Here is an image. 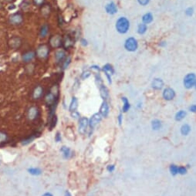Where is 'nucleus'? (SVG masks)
<instances>
[{
  "label": "nucleus",
  "instance_id": "obj_20",
  "mask_svg": "<svg viewBox=\"0 0 196 196\" xmlns=\"http://www.w3.org/2000/svg\"><path fill=\"white\" fill-rule=\"evenodd\" d=\"M100 87V96H101V97L103 98V100H106V99H107V98H108V96H109L108 90H107V88L105 86L103 85V84H102L100 87Z\"/></svg>",
  "mask_w": 196,
  "mask_h": 196
},
{
  "label": "nucleus",
  "instance_id": "obj_40",
  "mask_svg": "<svg viewBox=\"0 0 196 196\" xmlns=\"http://www.w3.org/2000/svg\"><path fill=\"white\" fill-rule=\"evenodd\" d=\"M61 139H62V138H61L60 134L59 132H57L55 136V141H57V142H60V141H61Z\"/></svg>",
  "mask_w": 196,
  "mask_h": 196
},
{
  "label": "nucleus",
  "instance_id": "obj_22",
  "mask_svg": "<svg viewBox=\"0 0 196 196\" xmlns=\"http://www.w3.org/2000/svg\"><path fill=\"white\" fill-rule=\"evenodd\" d=\"M49 32V26L47 24H44L40 29L39 31V36L41 38H44L47 36V35Z\"/></svg>",
  "mask_w": 196,
  "mask_h": 196
},
{
  "label": "nucleus",
  "instance_id": "obj_10",
  "mask_svg": "<svg viewBox=\"0 0 196 196\" xmlns=\"http://www.w3.org/2000/svg\"><path fill=\"white\" fill-rule=\"evenodd\" d=\"M54 57L57 63H62L63 61L66 59V52L63 50H57L55 52Z\"/></svg>",
  "mask_w": 196,
  "mask_h": 196
},
{
  "label": "nucleus",
  "instance_id": "obj_45",
  "mask_svg": "<svg viewBox=\"0 0 196 196\" xmlns=\"http://www.w3.org/2000/svg\"><path fill=\"white\" fill-rule=\"evenodd\" d=\"M189 110L190 111L193 113H196V105H191V107H189Z\"/></svg>",
  "mask_w": 196,
  "mask_h": 196
},
{
  "label": "nucleus",
  "instance_id": "obj_34",
  "mask_svg": "<svg viewBox=\"0 0 196 196\" xmlns=\"http://www.w3.org/2000/svg\"><path fill=\"white\" fill-rule=\"evenodd\" d=\"M187 173V168L185 167H184V166H180V167H178V174H180V175H185Z\"/></svg>",
  "mask_w": 196,
  "mask_h": 196
},
{
  "label": "nucleus",
  "instance_id": "obj_5",
  "mask_svg": "<svg viewBox=\"0 0 196 196\" xmlns=\"http://www.w3.org/2000/svg\"><path fill=\"white\" fill-rule=\"evenodd\" d=\"M89 125V121L87 118H81L79 120L78 130L80 134H84L87 131V127Z\"/></svg>",
  "mask_w": 196,
  "mask_h": 196
},
{
  "label": "nucleus",
  "instance_id": "obj_3",
  "mask_svg": "<svg viewBox=\"0 0 196 196\" xmlns=\"http://www.w3.org/2000/svg\"><path fill=\"white\" fill-rule=\"evenodd\" d=\"M196 81V76L194 73H188L184 78V86L187 89H190L194 86Z\"/></svg>",
  "mask_w": 196,
  "mask_h": 196
},
{
  "label": "nucleus",
  "instance_id": "obj_18",
  "mask_svg": "<svg viewBox=\"0 0 196 196\" xmlns=\"http://www.w3.org/2000/svg\"><path fill=\"white\" fill-rule=\"evenodd\" d=\"M73 44H74L73 39L70 36H66L65 39H63V47L65 49L70 48V47H73Z\"/></svg>",
  "mask_w": 196,
  "mask_h": 196
},
{
  "label": "nucleus",
  "instance_id": "obj_39",
  "mask_svg": "<svg viewBox=\"0 0 196 196\" xmlns=\"http://www.w3.org/2000/svg\"><path fill=\"white\" fill-rule=\"evenodd\" d=\"M32 140H33V137H29V138H28V139L24 140L23 142V145H28V144H29L30 142H32Z\"/></svg>",
  "mask_w": 196,
  "mask_h": 196
},
{
  "label": "nucleus",
  "instance_id": "obj_4",
  "mask_svg": "<svg viewBox=\"0 0 196 196\" xmlns=\"http://www.w3.org/2000/svg\"><path fill=\"white\" fill-rule=\"evenodd\" d=\"M22 43H23V41H22L21 38L18 36H14L9 39L8 44H9V48L12 50H18L21 47Z\"/></svg>",
  "mask_w": 196,
  "mask_h": 196
},
{
  "label": "nucleus",
  "instance_id": "obj_11",
  "mask_svg": "<svg viewBox=\"0 0 196 196\" xmlns=\"http://www.w3.org/2000/svg\"><path fill=\"white\" fill-rule=\"evenodd\" d=\"M162 96L164 100H171L172 99H174V97L175 96V90L171 89V88H166V89H164V91H163Z\"/></svg>",
  "mask_w": 196,
  "mask_h": 196
},
{
  "label": "nucleus",
  "instance_id": "obj_15",
  "mask_svg": "<svg viewBox=\"0 0 196 196\" xmlns=\"http://www.w3.org/2000/svg\"><path fill=\"white\" fill-rule=\"evenodd\" d=\"M105 9L106 12L111 15L115 14L118 12V8H117L116 5L114 2H110V3L107 4L105 6Z\"/></svg>",
  "mask_w": 196,
  "mask_h": 196
},
{
  "label": "nucleus",
  "instance_id": "obj_21",
  "mask_svg": "<svg viewBox=\"0 0 196 196\" xmlns=\"http://www.w3.org/2000/svg\"><path fill=\"white\" fill-rule=\"evenodd\" d=\"M78 107V100L76 97H73L71 102H70V107H69V110H70V112H73V111H75Z\"/></svg>",
  "mask_w": 196,
  "mask_h": 196
},
{
  "label": "nucleus",
  "instance_id": "obj_2",
  "mask_svg": "<svg viewBox=\"0 0 196 196\" xmlns=\"http://www.w3.org/2000/svg\"><path fill=\"white\" fill-rule=\"evenodd\" d=\"M50 53V49L47 45H40L36 49V56L39 57V59H46L49 55Z\"/></svg>",
  "mask_w": 196,
  "mask_h": 196
},
{
  "label": "nucleus",
  "instance_id": "obj_30",
  "mask_svg": "<svg viewBox=\"0 0 196 196\" xmlns=\"http://www.w3.org/2000/svg\"><path fill=\"white\" fill-rule=\"evenodd\" d=\"M169 170L170 172H171V174L172 175H176L178 174V166H177L176 164H171V165H170Z\"/></svg>",
  "mask_w": 196,
  "mask_h": 196
},
{
  "label": "nucleus",
  "instance_id": "obj_1",
  "mask_svg": "<svg viewBox=\"0 0 196 196\" xmlns=\"http://www.w3.org/2000/svg\"><path fill=\"white\" fill-rule=\"evenodd\" d=\"M129 27H130L129 21L125 17H121L117 21L116 29L117 30L121 33H125L127 32Z\"/></svg>",
  "mask_w": 196,
  "mask_h": 196
},
{
  "label": "nucleus",
  "instance_id": "obj_13",
  "mask_svg": "<svg viewBox=\"0 0 196 196\" xmlns=\"http://www.w3.org/2000/svg\"><path fill=\"white\" fill-rule=\"evenodd\" d=\"M39 111L36 107H31L28 111V118L29 120H34L37 118Z\"/></svg>",
  "mask_w": 196,
  "mask_h": 196
},
{
  "label": "nucleus",
  "instance_id": "obj_42",
  "mask_svg": "<svg viewBox=\"0 0 196 196\" xmlns=\"http://www.w3.org/2000/svg\"><path fill=\"white\" fill-rule=\"evenodd\" d=\"M137 1H138V2L142 5H147V4L149 2V0H137Z\"/></svg>",
  "mask_w": 196,
  "mask_h": 196
},
{
  "label": "nucleus",
  "instance_id": "obj_35",
  "mask_svg": "<svg viewBox=\"0 0 196 196\" xmlns=\"http://www.w3.org/2000/svg\"><path fill=\"white\" fill-rule=\"evenodd\" d=\"M90 76V71H84V73H82V75H81V78H82L83 80H86V79L88 78Z\"/></svg>",
  "mask_w": 196,
  "mask_h": 196
},
{
  "label": "nucleus",
  "instance_id": "obj_16",
  "mask_svg": "<svg viewBox=\"0 0 196 196\" xmlns=\"http://www.w3.org/2000/svg\"><path fill=\"white\" fill-rule=\"evenodd\" d=\"M152 88L155 90H161V88L163 87V86H164V83H163L162 80H161V79L156 78L152 81Z\"/></svg>",
  "mask_w": 196,
  "mask_h": 196
},
{
  "label": "nucleus",
  "instance_id": "obj_12",
  "mask_svg": "<svg viewBox=\"0 0 196 196\" xmlns=\"http://www.w3.org/2000/svg\"><path fill=\"white\" fill-rule=\"evenodd\" d=\"M103 72L105 73L106 76H107V79H108L109 84H111V75L113 74V73H114L113 67L110 64H106L105 66H103Z\"/></svg>",
  "mask_w": 196,
  "mask_h": 196
},
{
  "label": "nucleus",
  "instance_id": "obj_48",
  "mask_svg": "<svg viewBox=\"0 0 196 196\" xmlns=\"http://www.w3.org/2000/svg\"><path fill=\"white\" fill-rule=\"evenodd\" d=\"M64 196H71V194H70V192L68 191H66V192H65V195Z\"/></svg>",
  "mask_w": 196,
  "mask_h": 196
},
{
  "label": "nucleus",
  "instance_id": "obj_26",
  "mask_svg": "<svg viewBox=\"0 0 196 196\" xmlns=\"http://www.w3.org/2000/svg\"><path fill=\"white\" fill-rule=\"evenodd\" d=\"M152 127L154 130H158L161 127V122L159 120H154L152 122Z\"/></svg>",
  "mask_w": 196,
  "mask_h": 196
},
{
  "label": "nucleus",
  "instance_id": "obj_44",
  "mask_svg": "<svg viewBox=\"0 0 196 196\" xmlns=\"http://www.w3.org/2000/svg\"><path fill=\"white\" fill-rule=\"evenodd\" d=\"M118 123H119V124L120 125L121 124H122V120H123V115H122V114H120L119 115H118Z\"/></svg>",
  "mask_w": 196,
  "mask_h": 196
},
{
  "label": "nucleus",
  "instance_id": "obj_47",
  "mask_svg": "<svg viewBox=\"0 0 196 196\" xmlns=\"http://www.w3.org/2000/svg\"><path fill=\"white\" fill-rule=\"evenodd\" d=\"M43 196H54V195H53V194H52L51 193H49V192H47V193H45V194H43Z\"/></svg>",
  "mask_w": 196,
  "mask_h": 196
},
{
  "label": "nucleus",
  "instance_id": "obj_17",
  "mask_svg": "<svg viewBox=\"0 0 196 196\" xmlns=\"http://www.w3.org/2000/svg\"><path fill=\"white\" fill-rule=\"evenodd\" d=\"M109 113L108 104L106 101H103L100 108V114L102 117H107Z\"/></svg>",
  "mask_w": 196,
  "mask_h": 196
},
{
  "label": "nucleus",
  "instance_id": "obj_14",
  "mask_svg": "<svg viewBox=\"0 0 196 196\" xmlns=\"http://www.w3.org/2000/svg\"><path fill=\"white\" fill-rule=\"evenodd\" d=\"M43 89L41 86H37L35 87V89L33 90V92H32V97L35 100H38L39 98L41 97L42 95H43Z\"/></svg>",
  "mask_w": 196,
  "mask_h": 196
},
{
  "label": "nucleus",
  "instance_id": "obj_7",
  "mask_svg": "<svg viewBox=\"0 0 196 196\" xmlns=\"http://www.w3.org/2000/svg\"><path fill=\"white\" fill-rule=\"evenodd\" d=\"M63 44L62 38L60 35H54L50 39V45L53 48H58Z\"/></svg>",
  "mask_w": 196,
  "mask_h": 196
},
{
  "label": "nucleus",
  "instance_id": "obj_37",
  "mask_svg": "<svg viewBox=\"0 0 196 196\" xmlns=\"http://www.w3.org/2000/svg\"><path fill=\"white\" fill-rule=\"evenodd\" d=\"M45 0H32V2H33L34 5H37V6H40L43 4Z\"/></svg>",
  "mask_w": 196,
  "mask_h": 196
},
{
  "label": "nucleus",
  "instance_id": "obj_36",
  "mask_svg": "<svg viewBox=\"0 0 196 196\" xmlns=\"http://www.w3.org/2000/svg\"><path fill=\"white\" fill-rule=\"evenodd\" d=\"M71 117L73 118H74V119H80V114H79V113L77 111L71 112Z\"/></svg>",
  "mask_w": 196,
  "mask_h": 196
},
{
  "label": "nucleus",
  "instance_id": "obj_49",
  "mask_svg": "<svg viewBox=\"0 0 196 196\" xmlns=\"http://www.w3.org/2000/svg\"><path fill=\"white\" fill-rule=\"evenodd\" d=\"M6 2H12V0H5Z\"/></svg>",
  "mask_w": 196,
  "mask_h": 196
},
{
  "label": "nucleus",
  "instance_id": "obj_43",
  "mask_svg": "<svg viewBox=\"0 0 196 196\" xmlns=\"http://www.w3.org/2000/svg\"><path fill=\"white\" fill-rule=\"evenodd\" d=\"M6 139V134H3V133H0V142L3 141Z\"/></svg>",
  "mask_w": 196,
  "mask_h": 196
},
{
  "label": "nucleus",
  "instance_id": "obj_32",
  "mask_svg": "<svg viewBox=\"0 0 196 196\" xmlns=\"http://www.w3.org/2000/svg\"><path fill=\"white\" fill-rule=\"evenodd\" d=\"M147 30V26L146 24H140L138 26V29H137V32L139 34L145 33Z\"/></svg>",
  "mask_w": 196,
  "mask_h": 196
},
{
  "label": "nucleus",
  "instance_id": "obj_46",
  "mask_svg": "<svg viewBox=\"0 0 196 196\" xmlns=\"http://www.w3.org/2000/svg\"><path fill=\"white\" fill-rule=\"evenodd\" d=\"M80 42H81V44H82L83 46H84V47H86V46L87 45V41L85 39H82L80 40Z\"/></svg>",
  "mask_w": 196,
  "mask_h": 196
},
{
  "label": "nucleus",
  "instance_id": "obj_29",
  "mask_svg": "<svg viewBox=\"0 0 196 196\" xmlns=\"http://www.w3.org/2000/svg\"><path fill=\"white\" fill-rule=\"evenodd\" d=\"M142 20L145 23L148 24L153 20V16H152V15L151 13H146V14L143 16Z\"/></svg>",
  "mask_w": 196,
  "mask_h": 196
},
{
  "label": "nucleus",
  "instance_id": "obj_24",
  "mask_svg": "<svg viewBox=\"0 0 196 196\" xmlns=\"http://www.w3.org/2000/svg\"><path fill=\"white\" fill-rule=\"evenodd\" d=\"M191 131V127L189 126L188 124H183L181 127V133L182 135H188Z\"/></svg>",
  "mask_w": 196,
  "mask_h": 196
},
{
  "label": "nucleus",
  "instance_id": "obj_6",
  "mask_svg": "<svg viewBox=\"0 0 196 196\" xmlns=\"http://www.w3.org/2000/svg\"><path fill=\"white\" fill-rule=\"evenodd\" d=\"M124 47L128 51H134L137 48V40L134 38H129L125 42Z\"/></svg>",
  "mask_w": 196,
  "mask_h": 196
},
{
  "label": "nucleus",
  "instance_id": "obj_9",
  "mask_svg": "<svg viewBox=\"0 0 196 196\" xmlns=\"http://www.w3.org/2000/svg\"><path fill=\"white\" fill-rule=\"evenodd\" d=\"M102 116L100 115V113H96L94 114L93 116L91 117V118L90 119L89 121V126L90 127V129H93L101 121Z\"/></svg>",
  "mask_w": 196,
  "mask_h": 196
},
{
  "label": "nucleus",
  "instance_id": "obj_8",
  "mask_svg": "<svg viewBox=\"0 0 196 196\" xmlns=\"http://www.w3.org/2000/svg\"><path fill=\"white\" fill-rule=\"evenodd\" d=\"M9 21L13 25H20L23 21V16L20 13H15L9 16Z\"/></svg>",
  "mask_w": 196,
  "mask_h": 196
},
{
  "label": "nucleus",
  "instance_id": "obj_28",
  "mask_svg": "<svg viewBox=\"0 0 196 196\" xmlns=\"http://www.w3.org/2000/svg\"><path fill=\"white\" fill-rule=\"evenodd\" d=\"M50 11H51V9H50V5H43V8H42L41 13L43 16H46V17H47V16H48L49 15H50Z\"/></svg>",
  "mask_w": 196,
  "mask_h": 196
},
{
  "label": "nucleus",
  "instance_id": "obj_27",
  "mask_svg": "<svg viewBox=\"0 0 196 196\" xmlns=\"http://www.w3.org/2000/svg\"><path fill=\"white\" fill-rule=\"evenodd\" d=\"M186 116V112L185 111H178L176 114H175V120H176L177 121H180L182 120H183L184 118H185Z\"/></svg>",
  "mask_w": 196,
  "mask_h": 196
},
{
  "label": "nucleus",
  "instance_id": "obj_19",
  "mask_svg": "<svg viewBox=\"0 0 196 196\" xmlns=\"http://www.w3.org/2000/svg\"><path fill=\"white\" fill-rule=\"evenodd\" d=\"M34 57H35V53L32 51H28L23 55V60L25 63L30 62Z\"/></svg>",
  "mask_w": 196,
  "mask_h": 196
},
{
  "label": "nucleus",
  "instance_id": "obj_33",
  "mask_svg": "<svg viewBox=\"0 0 196 196\" xmlns=\"http://www.w3.org/2000/svg\"><path fill=\"white\" fill-rule=\"evenodd\" d=\"M28 171L30 173L31 175H39L41 174V170L39 168H29V169H28Z\"/></svg>",
  "mask_w": 196,
  "mask_h": 196
},
{
  "label": "nucleus",
  "instance_id": "obj_38",
  "mask_svg": "<svg viewBox=\"0 0 196 196\" xmlns=\"http://www.w3.org/2000/svg\"><path fill=\"white\" fill-rule=\"evenodd\" d=\"M107 169L109 172H112V171H114V169H115V166H114V164H109L107 167Z\"/></svg>",
  "mask_w": 196,
  "mask_h": 196
},
{
  "label": "nucleus",
  "instance_id": "obj_23",
  "mask_svg": "<svg viewBox=\"0 0 196 196\" xmlns=\"http://www.w3.org/2000/svg\"><path fill=\"white\" fill-rule=\"evenodd\" d=\"M60 152L63 153V156L64 158H69L70 157L71 152H70V149L67 147H62L60 149Z\"/></svg>",
  "mask_w": 196,
  "mask_h": 196
},
{
  "label": "nucleus",
  "instance_id": "obj_25",
  "mask_svg": "<svg viewBox=\"0 0 196 196\" xmlns=\"http://www.w3.org/2000/svg\"><path fill=\"white\" fill-rule=\"evenodd\" d=\"M122 101H123V108H122V110H123L124 112H127V111H129V109H130V103H129L128 100L127 99L126 97H122L121 98Z\"/></svg>",
  "mask_w": 196,
  "mask_h": 196
},
{
  "label": "nucleus",
  "instance_id": "obj_31",
  "mask_svg": "<svg viewBox=\"0 0 196 196\" xmlns=\"http://www.w3.org/2000/svg\"><path fill=\"white\" fill-rule=\"evenodd\" d=\"M70 57H66V59L64 60L62 62V68L63 69V70H65V69H66V68L68 67V66H69V64L70 63Z\"/></svg>",
  "mask_w": 196,
  "mask_h": 196
},
{
  "label": "nucleus",
  "instance_id": "obj_50",
  "mask_svg": "<svg viewBox=\"0 0 196 196\" xmlns=\"http://www.w3.org/2000/svg\"><path fill=\"white\" fill-rule=\"evenodd\" d=\"M194 87H195V88H196V81H195V84H194Z\"/></svg>",
  "mask_w": 196,
  "mask_h": 196
},
{
  "label": "nucleus",
  "instance_id": "obj_41",
  "mask_svg": "<svg viewBox=\"0 0 196 196\" xmlns=\"http://www.w3.org/2000/svg\"><path fill=\"white\" fill-rule=\"evenodd\" d=\"M185 13H186V15H188V16H191V15L193 14V9H192V8H188V9L186 10Z\"/></svg>",
  "mask_w": 196,
  "mask_h": 196
}]
</instances>
